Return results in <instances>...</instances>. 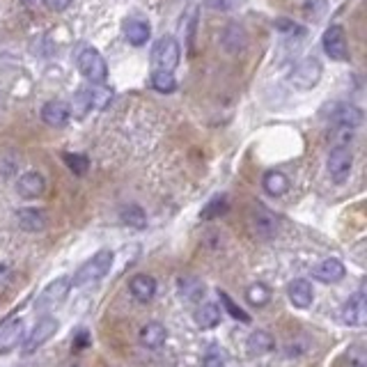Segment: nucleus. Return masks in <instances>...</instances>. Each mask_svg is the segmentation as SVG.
<instances>
[{
    "label": "nucleus",
    "mask_w": 367,
    "mask_h": 367,
    "mask_svg": "<svg viewBox=\"0 0 367 367\" xmlns=\"http://www.w3.org/2000/svg\"><path fill=\"white\" fill-rule=\"evenodd\" d=\"M113 262H115V255L113 251H99L97 255H92V260H88L85 264L80 266L73 275L71 284L73 287H88V284H95L99 280H104L106 275L113 269Z\"/></svg>",
    "instance_id": "1"
},
{
    "label": "nucleus",
    "mask_w": 367,
    "mask_h": 367,
    "mask_svg": "<svg viewBox=\"0 0 367 367\" xmlns=\"http://www.w3.org/2000/svg\"><path fill=\"white\" fill-rule=\"evenodd\" d=\"M76 64L78 71L85 76L92 85H104L108 78V64L95 46H80L76 53Z\"/></svg>",
    "instance_id": "2"
},
{
    "label": "nucleus",
    "mask_w": 367,
    "mask_h": 367,
    "mask_svg": "<svg viewBox=\"0 0 367 367\" xmlns=\"http://www.w3.org/2000/svg\"><path fill=\"white\" fill-rule=\"evenodd\" d=\"M321 71H324V67H321L319 58H315V55H306V58H301L296 62V67L291 69L289 80L296 90H312V88H317Z\"/></svg>",
    "instance_id": "3"
},
{
    "label": "nucleus",
    "mask_w": 367,
    "mask_h": 367,
    "mask_svg": "<svg viewBox=\"0 0 367 367\" xmlns=\"http://www.w3.org/2000/svg\"><path fill=\"white\" fill-rule=\"evenodd\" d=\"M110 101V92L104 85H92V88H80L76 92V99H73V115L85 117L90 110L95 108H106Z\"/></svg>",
    "instance_id": "4"
},
{
    "label": "nucleus",
    "mask_w": 367,
    "mask_h": 367,
    "mask_svg": "<svg viewBox=\"0 0 367 367\" xmlns=\"http://www.w3.org/2000/svg\"><path fill=\"white\" fill-rule=\"evenodd\" d=\"M181 51H179V42L174 37H161L159 42L154 44L152 49V62L159 71H174L179 64Z\"/></svg>",
    "instance_id": "5"
},
{
    "label": "nucleus",
    "mask_w": 367,
    "mask_h": 367,
    "mask_svg": "<svg viewBox=\"0 0 367 367\" xmlns=\"http://www.w3.org/2000/svg\"><path fill=\"white\" fill-rule=\"evenodd\" d=\"M354 154L347 145H337L328 154V174L335 184H344L351 174Z\"/></svg>",
    "instance_id": "6"
},
{
    "label": "nucleus",
    "mask_w": 367,
    "mask_h": 367,
    "mask_svg": "<svg viewBox=\"0 0 367 367\" xmlns=\"http://www.w3.org/2000/svg\"><path fill=\"white\" fill-rule=\"evenodd\" d=\"M321 44H324V53L330 60H337V62L349 60V44H347V35L342 25L335 23L326 28L324 37H321Z\"/></svg>",
    "instance_id": "7"
},
{
    "label": "nucleus",
    "mask_w": 367,
    "mask_h": 367,
    "mask_svg": "<svg viewBox=\"0 0 367 367\" xmlns=\"http://www.w3.org/2000/svg\"><path fill=\"white\" fill-rule=\"evenodd\" d=\"M71 289V278H67V275H62V278H55L49 287H44V291L37 296V306L40 310H46V308H53L58 306V303H62L64 299H67V294Z\"/></svg>",
    "instance_id": "8"
},
{
    "label": "nucleus",
    "mask_w": 367,
    "mask_h": 367,
    "mask_svg": "<svg viewBox=\"0 0 367 367\" xmlns=\"http://www.w3.org/2000/svg\"><path fill=\"white\" fill-rule=\"evenodd\" d=\"M330 122L347 131H354L356 126L363 124V110L354 104H335L330 110Z\"/></svg>",
    "instance_id": "9"
},
{
    "label": "nucleus",
    "mask_w": 367,
    "mask_h": 367,
    "mask_svg": "<svg viewBox=\"0 0 367 367\" xmlns=\"http://www.w3.org/2000/svg\"><path fill=\"white\" fill-rule=\"evenodd\" d=\"M55 330H58V319H53V317H44V319L37 321V326L32 328V333L28 335L25 344H23L25 354H32L35 349H40L42 344L49 342V339L55 335Z\"/></svg>",
    "instance_id": "10"
},
{
    "label": "nucleus",
    "mask_w": 367,
    "mask_h": 367,
    "mask_svg": "<svg viewBox=\"0 0 367 367\" xmlns=\"http://www.w3.org/2000/svg\"><path fill=\"white\" fill-rule=\"evenodd\" d=\"M342 319L347 326H365L367 321V301L363 291H356L351 299L344 303Z\"/></svg>",
    "instance_id": "11"
},
{
    "label": "nucleus",
    "mask_w": 367,
    "mask_h": 367,
    "mask_svg": "<svg viewBox=\"0 0 367 367\" xmlns=\"http://www.w3.org/2000/svg\"><path fill=\"white\" fill-rule=\"evenodd\" d=\"M44 191H46V179L42 172H25L16 181V193L25 200L42 198Z\"/></svg>",
    "instance_id": "12"
},
{
    "label": "nucleus",
    "mask_w": 367,
    "mask_h": 367,
    "mask_svg": "<svg viewBox=\"0 0 367 367\" xmlns=\"http://www.w3.org/2000/svg\"><path fill=\"white\" fill-rule=\"evenodd\" d=\"M251 223H253V229H255L257 236L269 239V236H273L275 232H278V218H275L271 211L266 209V207H262V205H257L253 209Z\"/></svg>",
    "instance_id": "13"
},
{
    "label": "nucleus",
    "mask_w": 367,
    "mask_h": 367,
    "mask_svg": "<svg viewBox=\"0 0 367 367\" xmlns=\"http://www.w3.org/2000/svg\"><path fill=\"white\" fill-rule=\"evenodd\" d=\"M287 296H289V301H291L294 308L308 310V308L312 306V301H315V289H312L310 280L299 278V280H291V282H289Z\"/></svg>",
    "instance_id": "14"
},
{
    "label": "nucleus",
    "mask_w": 367,
    "mask_h": 367,
    "mask_svg": "<svg viewBox=\"0 0 367 367\" xmlns=\"http://www.w3.org/2000/svg\"><path fill=\"white\" fill-rule=\"evenodd\" d=\"M71 117V106L62 99H53L42 108V119L49 126H64Z\"/></svg>",
    "instance_id": "15"
},
{
    "label": "nucleus",
    "mask_w": 367,
    "mask_h": 367,
    "mask_svg": "<svg viewBox=\"0 0 367 367\" xmlns=\"http://www.w3.org/2000/svg\"><path fill=\"white\" fill-rule=\"evenodd\" d=\"M23 333H25L23 319H14L12 324H7L0 330V356L12 354L14 349L23 342Z\"/></svg>",
    "instance_id": "16"
},
{
    "label": "nucleus",
    "mask_w": 367,
    "mask_h": 367,
    "mask_svg": "<svg viewBox=\"0 0 367 367\" xmlns=\"http://www.w3.org/2000/svg\"><path fill=\"white\" fill-rule=\"evenodd\" d=\"M128 291L138 303H150L156 294V280L147 273H136L131 280H128Z\"/></svg>",
    "instance_id": "17"
},
{
    "label": "nucleus",
    "mask_w": 367,
    "mask_h": 367,
    "mask_svg": "<svg viewBox=\"0 0 367 367\" xmlns=\"http://www.w3.org/2000/svg\"><path fill=\"white\" fill-rule=\"evenodd\" d=\"M344 273H347L344 264L339 262V260H335V257H328V260L319 262L315 266V271H312V275H315L319 282H326V284L339 282V280L344 278Z\"/></svg>",
    "instance_id": "18"
},
{
    "label": "nucleus",
    "mask_w": 367,
    "mask_h": 367,
    "mask_svg": "<svg viewBox=\"0 0 367 367\" xmlns=\"http://www.w3.org/2000/svg\"><path fill=\"white\" fill-rule=\"evenodd\" d=\"M122 30H124L126 42L131 46H145L152 37V28L147 21H143V18H126Z\"/></svg>",
    "instance_id": "19"
},
{
    "label": "nucleus",
    "mask_w": 367,
    "mask_h": 367,
    "mask_svg": "<svg viewBox=\"0 0 367 367\" xmlns=\"http://www.w3.org/2000/svg\"><path fill=\"white\" fill-rule=\"evenodd\" d=\"M16 223H18V227L23 229V232H42L49 220H46L44 211L28 207V209L16 211Z\"/></svg>",
    "instance_id": "20"
},
{
    "label": "nucleus",
    "mask_w": 367,
    "mask_h": 367,
    "mask_svg": "<svg viewBox=\"0 0 367 367\" xmlns=\"http://www.w3.org/2000/svg\"><path fill=\"white\" fill-rule=\"evenodd\" d=\"M168 339V330L159 321H150L140 328V344L147 349H161Z\"/></svg>",
    "instance_id": "21"
},
{
    "label": "nucleus",
    "mask_w": 367,
    "mask_h": 367,
    "mask_svg": "<svg viewBox=\"0 0 367 367\" xmlns=\"http://www.w3.org/2000/svg\"><path fill=\"white\" fill-rule=\"evenodd\" d=\"M246 42H248V35L239 23L227 25L223 37H220V44H223V49L227 53H241L246 49Z\"/></svg>",
    "instance_id": "22"
},
{
    "label": "nucleus",
    "mask_w": 367,
    "mask_h": 367,
    "mask_svg": "<svg viewBox=\"0 0 367 367\" xmlns=\"http://www.w3.org/2000/svg\"><path fill=\"white\" fill-rule=\"evenodd\" d=\"M193 319H195L198 328H216L220 324V308L216 306V303H202V306H198V310L193 312Z\"/></svg>",
    "instance_id": "23"
},
{
    "label": "nucleus",
    "mask_w": 367,
    "mask_h": 367,
    "mask_svg": "<svg viewBox=\"0 0 367 367\" xmlns=\"http://www.w3.org/2000/svg\"><path fill=\"white\" fill-rule=\"evenodd\" d=\"M262 186H264L266 193H269V195L280 198L289 191V179H287V174L280 172V170H269L264 174Z\"/></svg>",
    "instance_id": "24"
},
{
    "label": "nucleus",
    "mask_w": 367,
    "mask_h": 367,
    "mask_svg": "<svg viewBox=\"0 0 367 367\" xmlns=\"http://www.w3.org/2000/svg\"><path fill=\"white\" fill-rule=\"evenodd\" d=\"M273 337L271 333H266V330H255V333H251V337H248L246 342V349H248V356H266L273 349Z\"/></svg>",
    "instance_id": "25"
},
{
    "label": "nucleus",
    "mask_w": 367,
    "mask_h": 367,
    "mask_svg": "<svg viewBox=\"0 0 367 367\" xmlns=\"http://www.w3.org/2000/svg\"><path fill=\"white\" fill-rule=\"evenodd\" d=\"M119 218H122V223L128 225V227H136V229H143L147 227V214L143 207L138 205H126L119 211Z\"/></svg>",
    "instance_id": "26"
},
{
    "label": "nucleus",
    "mask_w": 367,
    "mask_h": 367,
    "mask_svg": "<svg viewBox=\"0 0 367 367\" xmlns=\"http://www.w3.org/2000/svg\"><path fill=\"white\" fill-rule=\"evenodd\" d=\"M179 294L186 301H200V296L205 294V284L193 275H184V278H179Z\"/></svg>",
    "instance_id": "27"
},
{
    "label": "nucleus",
    "mask_w": 367,
    "mask_h": 367,
    "mask_svg": "<svg viewBox=\"0 0 367 367\" xmlns=\"http://www.w3.org/2000/svg\"><path fill=\"white\" fill-rule=\"evenodd\" d=\"M227 209H229L227 195H216L214 200H209V202H207V207L202 209L200 218H202V220H214V218H218V216L227 214Z\"/></svg>",
    "instance_id": "28"
},
{
    "label": "nucleus",
    "mask_w": 367,
    "mask_h": 367,
    "mask_svg": "<svg viewBox=\"0 0 367 367\" xmlns=\"http://www.w3.org/2000/svg\"><path fill=\"white\" fill-rule=\"evenodd\" d=\"M152 88L161 95H170V92L177 90V80H174L172 71H159L156 69L152 73Z\"/></svg>",
    "instance_id": "29"
},
{
    "label": "nucleus",
    "mask_w": 367,
    "mask_h": 367,
    "mask_svg": "<svg viewBox=\"0 0 367 367\" xmlns=\"http://www.w3.org/2000/svg\"><path fill=\"white\" fill-rule=\"evenodd\" d=\"M246 299H248V303H251V306L264 308L266 303L271 301V289L266 287V284H262V282H255V284H251V287H248Z\"/></svg>",
    "instance_id": "30"
},
{
    "label": "nucleus",
    "mask_w": 367,
    "mask_h": 367,
    "mask_svg": "<svg viewBox=\"0 0 367 367\" xmlns=\"http://www.w3.org/2000/svg\"><path fill=\"white\" fill-rule=\"evenodd\" d=\"M62 159H64V163H67V168L73 174H78V177H83V174H85L88 168H90V159L85 154H71V152H67L62 156Z\"/></svg>",
    "instance_id": "31"
},
{
    "label": "nucleus",
    "mask_w": 367,
    "mask_h": 367,
    "mask_svg": "<svg viewBox=\"0 0 367 367\" xmlns=\"http://www.w3.org/2000/svg\"><path fill=\"white\" fill-rule=\"evenodd\" d=\"M220 301H223V306H225V310L229 312V315H232L234 319H239V321H243V324H251V317H248L246 315V312L241 310V308H239L236 306V303L232 301V299H229L227 296V294L225 291H220Z\"/></svg>",
    "instance_id": "32"
},
{
    "label": "nucleus",
    "mask_w": 367,
    "mask_h": 367,
    "mask_svg": "<svg viewBox=\"0 0 367 367\" xmlns=\"http://www.w3.org/2000/svg\"><path fill=\"white\" fill-rule=\"evenodd\" d=\"M273 25L278 28V30L287 32V35H303V28L296 25V23H291L289 18H278V21H275Z\"/></svg>",
    "instance_id": "33"
},
{
    "label": "nucleus",
    "mask_w": 367,
    "mask_h": 367,
    "mask_svg": "<svg viewBox=\"0 0 367 367\" xmlns=\"http://www.w3.org/2000/svg\"><path fill=\"white\" fill-rule=\"evenodd\" d=\"M205 367H225V358L218 349H209V354L205 356Z\"/></svg>",
    "instance_id": "34"
},
{
    "label": "nucleus",
    "mask_w": 367,
    "mask_h": 367,
    "mask_svg": "<svg viewBox=\"0 0 367 367\" xmlns=\"http://www.w3.org/2000/svg\"><path fill=\"white\" fill-rule=\"evenodd\" d=\"M243 0H207V5L209 7H214V9H223V12H227V9H236V7H241Z\"/></svg>",
    "instance_id": "35"
},
{
    "label": "nucleus",
    "mask_w": 367,
    "mask_h": 367,
    "mask_svg": "<svg viewBox=\"0 0 367 367\" xmlns=\"http://www.w3.org/2000/svg\"><path fill=\"white\" fill-rule=\"evenodd\" d=\"M44 5L53 9V12H64L71 5V0H44Z\"/></svg>",
    "instance_id": "36"
},
{
    "label": "nucleus",
    "mask_w": 367,
    "mask_h": 367,
    "mask_svg": "<svg viewBox=\"0 0 367 367\" xmlns=\"http://www.w3.org/2000/svg\"><path fill=\"white\" fill-rule=\"evenodd\" d=\"M90 347V335L88 330H78V335L73 337V349H85Z\"/></svg>",
    "instance_id": "37"
},
{
    "label": "nucleus",
    "mask_w": 367,
    "mask_h": 367,
    "mask_svg": "<svg viewBox=\"0 0 367 367\" xmlns=\"http://www.w3.org/2000/svg\"><path fill=\"white\" fill-rule=\"evenodd\" d=\"M229 367H239V365H229Z\"/></svg>",
    "instance_id": "38"
}]
</instances>
